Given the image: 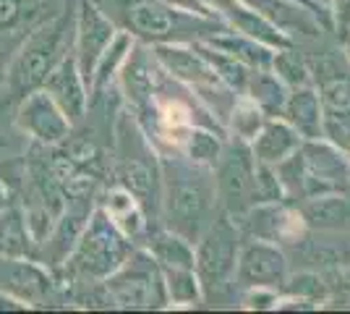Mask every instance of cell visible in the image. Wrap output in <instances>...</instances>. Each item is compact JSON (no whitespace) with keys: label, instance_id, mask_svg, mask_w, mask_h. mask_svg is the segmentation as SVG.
I'll list each match as a JSON object with an SVG mask.
<instances>
[{"label":"cell","instance_id":"24","mask_svg":"<svg viewBox=\"0 0 350 314\" xmlns=\"http://www.w3.org/2000/svg\"><path fill=\"white\" fill-rule=\"evenodd\" d=\"M37 241L31 236L29 223L18 199L0 209V257H34Z\"/></svg>","mask_w":350,"mask_h":314},{"label":"cell","instance_id":"16","mask_svg":"<svg viewBox=\"0 0 350 314\" xmlns=\"http://www.w3.org/2000/svg\"><path fill=\"white\" fill-rule=\"evenodd\" d=\"M60 110L66 113V118L73 126H81L89 113V84L79 71V63L73 58V53H66L63 58L50 68V74L44 76L42 87Z\"/></svg>","mask_w":350,"mask_h":314},{"label":"cell","instance_id":"34","mask_svg":"<svg viewBox=\"0 0 350 314\" xmlns=\"http://www.w3.org/2000/svg\"><path fill=\"white\" fill-rule=\"evenodd\" d=\"M24 14V3L21 0H0V31L14 29L16 24L21 21Z\"/></svg>","mask_w":350,"mask_h":314},{"label":"cell","instance_id":"15","mask_svg":"<svg viewBox=\"0 0 350 314\" xmlns=\"http://www.w3.org/2000/svg\"><path fill=\"white\" fill-rule=\"evenodd\" d=\"M288 278V257L280 249L278 244L264 239H254L251 244L238 249V259H235V280L241 288H251V285H262V288H275Z\"/></svg>","mask_w":350,"mask_h":314},{"label":"cell","instance_id":"3","mask_svg":"<svg viewBox=\"0 0 350 314\" xmlns=\"http://www.w3.org/2000/svg\"><path fill=\"white\" fill-rule=\"evenodd\" d=\"M116 183L123 186L129 194L144 207L152 228L160 223L162 205V181H160V155L154 144L146 139L144 129L139 126L136 116L123 113L118 118L116 129Z\"/></svg>","mask_w":350,"mask_h":314},{"label":"cell","instance_id":"7","mask_svg":"<svg viewBox=\"0 0 350 314\" xmlns=\"http://www.w3.org/2000/svg\"><path fill=\"white\" fill-rule=\"evenodd\" d=\"M103 288L107 296V306H116V309H162V306H167L160 265L142 246H133L126 262L103 280Z\"/></svg>","mask_w":350,"mask_h":314},{"label":"cell","instance_id":"37","mask_svg":"<svg viewBox=\"0 0 350 314\" xmlns=\"http://www.w3.org/2000/svg\"><path fill=\"white\" fill-rule=\"evenodd\" d=\"M340 288H342V291H350V267L340 272Z\"/></svg>","mask_w":350,"mask_h":314},{"label":"cell","instance_id":"11","mask_svg":"<svg viewBox=\"0 0 350 314\" xmlns=\"http://www.w3.org/2000/svg\"><path fill=\"white\" fill-rule=\"evenodd\" d=\"M152 55L157 60L165 74L175 79L178 84L196 92V97L204 103L209 94H228L233 92L225 87L212 71V66L204 60V55L196 50L193 42H160L152 45Z\"/></svg>","mask_w":350,"mask_h":314},{"label":"cell","instance_id":"35","mask_svg":"<svg viewBox=\"0 0 350 314\" xmlns=\"http://www.w3.org/2000/svg\"><path fill=\"white\" fill-rule=\"evenodd\" d=\"M167 5H173L178 11H186V14H196V16H204V18H215V14L209 11L204 0H162Z\"/></svg>","mask_w":350,"mask_h":314},{"label":"cell","instance_id":"12","mask_svg":"<svg viewBox=\"0 0 350 314\" xmlns=\"http://www.w3.org/2000/svg\"><path fill=\"white\" fill-rule=\"evenodd\" d=\"M16 126L21 134H27L34 144H40L44 150L58 147L60 142H66L73 129V123L66 118V113L44 90H31L18 100Z\"/></svg>","mask_w":350,"mask_h":314},{"label":"cell","instance_id":"36","mask_svg":"<svg viewBox=\"0 0 350 314\" xmlns=\"http://www.w3.org/2000/svg\"><path fill=\"white\" fill-rule=\"evenodd\" d=\"M11 202H16L14 189H11V181L3 179V173H0V209H5Z\"/></svg>","mask_w":350,"mask_h":314},{"label":"cell","instance_id":"1","mask_svg":"<svg viewBox=\"0 0 350 314\" xmlns=\"http://www.w3.org/2000/svg\"><path fill=\"white\" fill-rule=\"evenodd\" d=\"M160 223L196 244L217 215V189L212 168L191 163L183 152L160 155Z\"/></svg>","mask_w":350,"mask_h":314},{"label":"cell","instance_id":"20","mask_svg":"<svg viewBox=\"0 0 350 314\" xmlns=\"http://www.w3.org/2000/svg\"><path fill=\"white\" fill-rule=\"evenodd\" d=\"M199 42L215 47L219 53L230 55V58L246 63L248 68H269L272 66V55H275V47L262 45L256 40H251L246 34H238V31L228 29V27H219V29L204 34Z\"/></svg>","mask_w":350,"mask_h":314},{"label":"cell","instance_id":"38","mask_svg":"<svg viewBox=\"0 0 350 314\" xmlns=\"http://www.w3.org/2000/svg\"><path fill=\"white\" fill-rule=\"evenodd\" d=\"M342 40H345V58H348V63H350V31L342 37Z\"/></svg>","mask_w":350,"mask_h":314},{"label":"cell","instance_id":"32","mask_svg":"<svg viewBox=\"0 0 350 314\" xmlns=\"http://www.w3.org/2000/svg\"><path fill=\"white\" fill-rule=\"evenodd\" d=\"M243 306L246 309H275V304L280 299V291L275 288H262V285H251L243 288Z\"/></svg>","mask_w":350,"mask_h":314},{"label":"cell","instance_id":"6","mask_svg":"<svg viewBox=\"0 0 350 314\" xmlns=\"http://www.w3.org/2000/svg\"><path fill=\"white\" fill-rule=\"evenodd\" d=\"M73 14H60L58 18L47 21L44 27L34 29L27 37V42L16 53L14 63L5 76V87L11 92L16 103L31 90H40L44 76L58 63L68 50V42H73Z\"/></svg>","mask_w":350,"mask_h":314},{"label":"cell","instance_id":"19","mask_svg":"<svg viewBox=\"0 0 350 314\" xmlns=\"http://www.w3.org/2000/svg\"><path fill=\"white\" fill-rule=\"evenodd\" d=\"M301 134L293 129L285 118H264L262 129L256 131V136L248 142L254 160L262 165H280L285 157H291L293 152L301 147Z\"/></svg>","mask_w":350,"mask_h":314},{"label":"cell","instance_id":"27","mask_svg":"<svg viewBox=\"0 0 350 314\" xmlns=\"http://www.w3.org/2000/svg\"><path fill=\"white\" fill-rule=\"evenodd\" d=\"M167 304L173 306H196L204 301V291L196 278V270L191 267H160Z\"/></svg>","mask_w":350,"mask_h":314},{"label":"cell","instance_id":"21","mask_svg":"<svg viewBox=\"0 0 350 314\" xmlns=\"http://www.w3.org/2000/svg\"><path fill=\"white\" fill-rule=\"evenodd\" d=\"M293 129L301 134V139H319L324 136V113H321L319 94L311 87H298L288 92V100L282 107V116Z\"/></svg>","mask_w":350,"mask_h":314},{"label":"cell","instance_id":"8","mask_svg":"<svg viewBox=\"0 0 350 314\" xmlns=\"http://www.w3.org/2000/svg\"><path fill=\"white\" fill-rule=\"evenodd\" d=\"M238 241H241L238 223L228 212L217 209L212 223L206 225L204 233L193 244V270L204 296L225 288L235 278V259L241 249Z\"/></svg>","mask_w":350,"mask_h":314},{"label":"cell","instance_id":"2","mask_svg":"<svg viewBox=\"0 0 350 314\" xmlns=\"http://www.w3.org/2000/svg\"><path fill=\"white\" fill-rule=\"evenodd\" d=\"M118 29L129 31L144 45L196 42L209 31L225 27L217 18L186 14L162 0H94Z\"/></svg>","mask_w":350,"mask_h":314},{"label":"cell","instance_id":"23","mask_svg":"<svg viewBox=\"0 0 350 314\" xmlns=\"http://www.w3.org/2000/svg\"><path fill=\"white\" fill-rule=\"evenodd\" d=\"M133 40L129 31L118 29L116 37H113V42L105 47V53L100 55L97 60V66H94V74H92V84H89V105L100 103L107 90H110V84H116L118 79V71H120V66H123V60L129 55V50L133 47Z\"/></svg>","mask_w":350,"mask_h":314},{"label":"cell","instance_id":"29","mask_svg":"<svg viewBox=\"0 0 350 314\" xmlns=\"http://www.w3.org/2000/svg\"><path fill=\"white\" fill-rule=\"evenodd\" d=\"M269 68L280 76V81H282L288 90L311 87V84H314V79H311V68H308V60L295 50V45L275 50V55H272V66H269Z\"/></svg>","mask_w":350,"mask_h":314},{"label":"cell","instance_id":"18","mask_svg":"<svg viewBox=\"0 0 350 314\" xmlns=\"http://www.w3.org/2000/svg\"><path fill=\"white\" fill-rule=\"evenodd\" d=\"M97 207H103L105 215L116 223L118 231L131 241L133 246H139L146 233H149V228H152L144 207L118 183L107 186L103 194H97Z\"/></svg>","mask_w":350,"mask_h":314},{"label":"cell","instance_id":"26","mask_svg":"<svg viewBox=\"0 0 350 314\" xmlns=\"http://www.w3.org/2000/svg\"><path fill=\"white\" fill-rule=\"evenodd\" d=\"M225 147V134L215 131L209 126H191L183 142H180V150L191 163L204 165V168H215Z\"/></svg>","mask_w":350,"mask_h":314},{"label":"cell","instance_id":"9","mask_svg":"<svg viewBox=\"0 0 350 314\" xmlns=\"http://www.w3.org/2000/svg\"><path fill=\"white\" fill-rule=\"evenodd\" d=\"M254 155L243 139L225 142L215 173V189H217V205L222 212H228L235 223L256 205L254 199Z\"/></svg>","mask_w":350,"mask_h":314},{"label":"cell","instance_id":"31","mask_svg":"<svg viewBox=\"0 0 350 314\" xmlns=\"http://www.w3.org/2000/svg\"><path fill=\"white\" fill-rule=\"evenodd\" d=\"M264 118H267V116L248 100L246 94H238V97H235L233 110H230V116H228L230 129H233V136L235 139H243V142H251V139L256 136V131L262 129Z\"/></svg>","mask_w":350,"mask_h":314},{"label":"cell","instance_id":"17","mask_svg":"<svg viewBox=\"0 0 350 314\" xmlns=\"http://www.w3.org/2000/svg\"><path fill=\"white\" fill-rule=\"evenodd\" d=\"M248 8L267 18L275 29H280L293 42L298 40H317L321 34V21L298 0H243Z\"/></svg>","mask_w":350,"mask_h":314},{"label":"cell","instance_id":"14","mask_svg":"<svg viewBox=\"0 0 350 314\" xmlns=\"http://www.w3.org/2000/svg\"><path fill=\"white\" fill-rule=\"evenodd\" d=\"M324 120L350 123V63L345 55L324 53L308 60Z\"/></svg>","mask_w":350,"mask_h":314},{"label":"cell","instance_id":"22","mask_svg":"<svg viewBox=\"0 0 350 314\" xmlns=\"http://www.w3.org/2000/svg\"><path fill=\"white\" fill-rule=\"evenodd\" d=\"M298 212L301 220L314 231H337L350 223V196L348 192L306 196Z\"/></svg>","mask_w":350,"mask_h":314},{"label":"cell","instance_id":"4","mask_svg":"<svg viewBox=\"0 0 350 314\" xmlns=\"http://www.w3.org/2000/svg\"><path fill=\"white\" fill-rule=\"evenodd\" d=\"M285 196H317L350 192V157L329 139H304L301 147L275 165Z\"/></svg>","mask_w":350,"mask_h":314},{"label":"cell","instance_id":"28","mask_svg":"<svg viewBox=\"0 0 350 314\" xmlns=\"http://www.w3.org/2000/svg\"><path fill=\"white\" fill-rule=\"evenodd\" d=\"M193 45H196V50L204 55V60L212 66V71L217 74V79L225 84V87H230L235 94H243V92H246L248 76H251L254 68H248L246 63L230 58V55H225V53H219V50L204 45V42H199V40H196Z\"/></svg>","mask_w":350,"mask_h":314},{"label":"cell","instance_id":"30","mask_svg":"<svg viewBox=\"0 0 350 314\" xmlns=\"http://www.w3.org/2000/svg\"><path fill=\"white\" fill-rule=\"evenodd\" d=\"M280 293L285 299H301L317 306L329 296V285L324 283L319 272H298L285 278V283L280 285Z\"/></svg>","mask_w":350,"mask_h":314},{"label":"cell","instance_id":"13","mask_svg":"<svg viewBox=\"0 0 350 314\" xmlns=\"http://www.w3.org/2000/svg\"><path fill=\"white\" fill-rule=\"evenodd\" d=\"M118 27L97 8L94 0H79V8L73 14V58L79 63V71L92 84V74L105 47L113 42Z\"/></svg>","mask_w":350,"mask_h":314},{"label":"cell","instance_id":"5","mask_svg":"<svg viewBox=\"0 0 350 314\" xmlns=\"http://www.w3.org/2000/svg\"><path fill=\"white\" fill-rule=\"evenodd\" d=\"M133 252V244L120 231L116 223L103 212V207H92L81 236L73 244L71 254L63 265V272L71 283L81 285H100L113 275L126 257Z\"/></svg>","mask_w":350,"mask_h":314},{"label":"cell","instance_id":"25","mask_svg":"<svg viewBox=\"0 0 350 314\" xmlns=\"http://www.w3.org/2000/svg\"><path fill=\"white\" fill-rule=\"evenodd\" d=\"M288 92L291 90L280 81V76L272 68H254L251 76H248V84L243 94L262 110L267 118H275V116H282Z\"/></svg>","mask_w":350,"mask_h":314},{"label":"cell","instance_id":"33","mask_svg":"<svg viewBox=\"0 0 350 314\" xmlns=\"http://www.w3.org/2000/svg\"><path fill=\"white\" fill-rule=\"evenodd\" d=\"M329 21H332V29H337V34H348L350 31V0H332V8H329Z\"/></svg>","mask_w":350,"mask_h":314},{"label":"cell","instance_id":"10","mask_svg":"<svg viewBox=\"0 0 350 314\" xmlns=\"http://www.w3.org/2000/svg\"><path fill=\"white\" fill-rule=\"evenodd\" d=\"M60 283L55 272L34 257H0V296L16 301L21 309L53 306Z\"/></svg>","mask_w":350,"mask_h":314}]
</instances>
